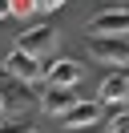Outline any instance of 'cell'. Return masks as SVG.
Here are the masks:
<instances>
[{
    "mask_svg": "<svg viewBox=\"0 0 129 133\" xmlns=\"http://www.w3.org/2000/svg\"><path fill=\"white\" fill-rule=\"evenodd\" d=\"M0 113H4V105H0Z\"/></svg>",
    "mask_w": 129,
    "mask_h": 133,
    "instance_id": "cell-16",
    "label": "cell"
},
{
    "mask_svg": "<svg viewBox=\"0 0 129 133\" xmlns=\"http://www.w3.org/2000/svg\"><path fill=\"white\" fill-rule=\"evenodd\" d=\"M44 77H48V85H61V89H73V85L85 77V69L77 65V61H69V57H61V61H48L44 65Z\"/></svg>",
    "mask_w": 129,
    "mask_h": 133,
    "instance_id": "cell-6",
    "label": "cell"
},
{
    "mask_svg": "<svg viewBox=\"0 0 129 133\" xmlns=\"http://www.w3.org/2000/svg\"><path fill=\"white\" fill-rule=\"evenodd\" d=\"M125 105H129V77H125Z\"/></svg>",
    "mask_w": 129,
    "mask_h": 133,
    "instance_id": "cell-15",
    "label": "cell"
},
{
    "mask_svg": "<svg viewBox=\"0 0 129 133\" xmlns=\"http://www.w3.org/2000/svg\"><path fill=\"white\" fill-rule=\"evenodd\" d=\"M0 105H4V113L20 117L24 109L32 105V85L20 81V77H12V73H4L0 77Z\"/></svg>",
    "mask_w": 129,
    "mask_h": 133,
    "instance_id": "cell-2",
    "label": "cell"
},
{
    "mask_svg": "<svg viewBox=\"0 0 129 133\" xmlns=\"http://www.w3.org/2000/svg\"><path fill=\"white\" fill-rule=\"evenodd\" d=\"M16 49L32 52V57H48V52L56 49V28H48V24H32V28H24V32L16 36Z\"/></svg>",
    "mask_w": 129,
    "mask_h": 133,
    "instance_id": "cell-3",
    "label": "cell"
},
{
    "mask_svg": "<svg viewBox=\"0 0 129 133\" xmlns=\"http://www.w3.org/2000/svg\"><path fill=\"white\" fill-rule=\"evenodd\" d=\"M73 105H77V97H73L69 89H61V85H48V89L40 93V109H44L48 117H64Z\"/></svg>",
    "mask_w": 129,
    "mask_h": 133,
    "instance_id": "cell-8",
    "label": "cell"
},
{
    "mask_svg": "<svg viewBox=\"0 0 129 133\" xmlns=\"http://www.w3.org/2000/svg\"><path fill=\"white\" fill-rule=\"evenodd\" d=\"M32 12H36V0H12V16H20V20H28Z\"/></svg>",
    "mask_w": 129,
    "mask_h": 133,
    "instance_id": "cell-12",
    "label": "cell"
},
{
    "mask_svg": "<svg viewBox=\"0 0 129 133\" xmlns=\"http://www.w3.org/2000/svg\"><path fill=\"white\" fill-rule=\"evenodd\" d=\"M4 16H12V0H0V20Z\"/></svg>",
    "mask_w": 129,
    "mask_h": 133,
    "instance_id": "cell-14",
    "label": "cell"
},
{
    "mask_svg": "<svg viewBox=\"0 0 129 133\" xmlns=\"http://www.w3.org/2000/svg\"><path fill=\"white\" fill-rule=\"evenodd\" d=\"M109 133H129V105H121L117 113L109 117V125H105Z\"/></svg>",
    "mask_w": 129,
    "mask_h": 133,
    "instance_id": "cell-10",
    "label": "cell"
},
{
    "mask_svg": "<svg viewBox=\"0 0 129 133\" xmlns=\"http://www.w3.org/2000/svg\"><path fill=\"white\" fill-rule=\"evenodd\" d=\"M4 73H12V77H20V81L36 85L40 77H44V65H40V57H32V52H24V49H12V52L4 57Z\"/></svg>",
    "mask_w": 129,
    "mask_h": 133,
    "instance_id": "cell-4",
    "label": "cell"
},
{
    "mask_svg": "<svg viewBox=\"0 0 129 133\" xmlns=\"http://www.w3.org/2000/svg\"><path fill=\"white\" fill-rule=\"evenodd\" d=\"M61 121H64V129H89L101 121V101H77Z\"/></svg>",
    "mask_w": 129,
    "mask_h": 133,
    "instance_id": "cell-7",
    "label": "cell"
},
{
    "mask_svg": "<svg viewBox=\"0 0 129 133\" xmlns=\"http://www.w3.org/2000/svg\"><path fill=\"white\" fill-rule=\"evenodd\" d=\"M0 133H32V125L24 117H8V121H0Z\"/></svg>",
    "mask_w": 129,
    "mask_h": 133,
    "instance_id": "cell-11",
    "label": "cell"
},
{
    "mask_svg": "<svg viewBox=\"0 0 129 133\" xmlns=\"http://www.w3.org/2000/svg\"><path fill=\"white\" fill-rule=\"evenodd\" d=\"M64 0H36V12H53V8H61Z\"/></svg>",
    "mask_w": 129,
    "mask_h": 133,
    "instance_id": "cell-13",
    "label": "cell"
},
{
    "mask_svg": "<svg viewBox=\"0 0 129 133\" xmlns=\"http://www.w3.org/2000/svg\"><path fill=\"white\" fill-rule=\"evenodd\" d=\"M97 32L125 36L129 32V8H109V12H101V16H93L89 20V36H97Z\"/></svg>",
    "mask_w": 129,
    "mask_h": 133,
    "instance_id": "cell-5",
    "label": "cell"
},
{
    "mask_svg": "<svg viewBox=\"0 0 129 133\" xmlns=\"http://www.w3.org/2000/svg\"><path fill=\"white\" fill-rule=\"evenodd\" d=\"M89 57L101 61V65H109V69H125L129 65V41L125 36L97 32V36H89Z\"/></svg>",
    "mask_w": 129,
    "mask_h": 133,
    "instance_id": "cell-1",
    "label": "cell"
},
{
    "mask_svg": "<svg viewBox=\"0 0 129 133\" xmlns=\"http://www.w3.org/2000/svg\"><path fill=\"white\" fill-rule=\"evenodd\" d=\"M97 101H101V105H125V77H121V73L105 77V81H101V93H97Z\"/></svg>",
    "mask_w": 129,
    "mask_h": 133,
    "instance_id": "cell-9",
    "label": "cell"
}]
</instances>
